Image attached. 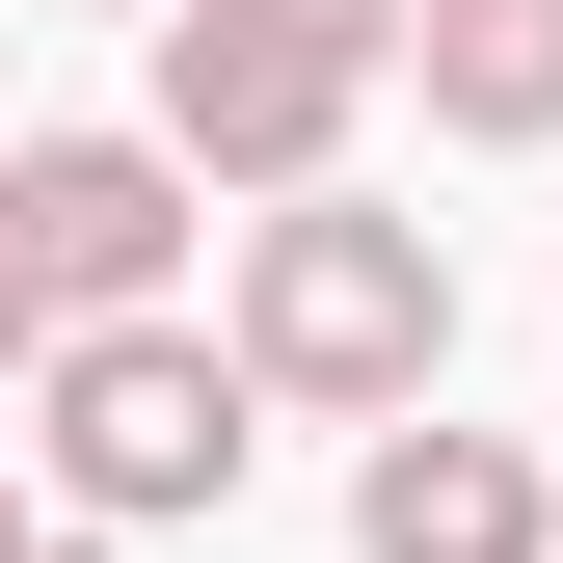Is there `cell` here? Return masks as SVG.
<instances>
[{"instance_id":"1","label":"cell","mask_w":563,"mask_h":563,"mask_svg":"<svg viewBox=\"0 0 563 563\" xmlns=\"http://www.w3.org/2000/svg\"><path fill=\"white\" fill-rule=\"evenodd\" d=\"M456 376V242L376 188H268L242 216V402H430Z\"/></svg>"},{"instance_id":"2","label":"cell","mask_w":563,"mask_h":563,"mask_svg":"<svg viewBox=\"0 0 563 563\" xmlns=\"http://www.w3.org/2000/svg\"><path fill=\"white\" fill-rule=\"evenodd\" d=\"M27 402H54V510H108V537H188V510H242V349H188V322H54L27 349Z\"/></svg>"},{"instance_id":"3","label":"cell","mask_w":563,"mask_h":563,"mask_svg":"<svg viewBox=\"0 0 563 563\" xmlns=\"http://www.w3.org/2000/svg\"><path fill=\"white\" fill-rule=\"evenodd\" d=\"M0 242H27L54 322H162V268H188V162H162V134H27V162H0Z\"/></svg>"},{"instance_id":"4","label":"cell","mask_w":563,"mask_h":563,"mask_svg":"<svg viewBox=\"0 0 563 563\" xmlns=\"http://www.w3.org/2000/svg\"><path fill=\"white\" fill-rule=\"evenodd\" d=\"M162 162L188 188H322L349 162V54L242 27V0H162Z\"/></svg>"},{"instance_id":"5","label":"cell","mask_w":563,"mask_h":563,"mask_svg":"<svg viewBox=\"0 0 563 563\" xmlns=\"http://www.w3.org/2000/svg\"><path fill=\"white\" fill-rule=\"evenodd\" d=\"M349 537H376V563H563V483H537V456H483V430H376Z\"/></svg>"},{"instance_id":"6","label":"cell","mask_w":563,"mask_h":563,"mask_svg":"<svg viewBox=\"0 0 563 563\" xmlns=\"http://www.w3.org/2000/svg\"><path fill=\"white\" fill-rule=\"evenodd\" d=\"M402 81L456 134H563V0H402Z\"/></svg>"},{"instance_id":"7","label":"cell","mask_w":563,"mask_h":563,"mask_svg":"<svg viewBox=\"0 0 563 563\" xmlns=\"http://www.w3.org/2000/svg\"><path fill=\"white\" fill-rule=\"evenodd\" d=\"M242 27H296V54H349V81H376V54H402V0H242Z\"/></svg>"},{"instance_id":"8","label":"cell","mask_w":563,"mask_h":563,"mask_svg":"<svg viewBox=\"0 0 563 563\" xmlns=\"http://www.w3.org/2000/svg\"><path fill=\"white\" fill-rule=\"evenodd\" d=\"M27 349H54V296H27V242H0V376H27Z\"/></svg>"},{"instance_id":"9","label":"cell","mask_w":563,"mask_h":563,"mask_svg":"<svg viewBox=\"0 0 563 563\" xmlns=\"http://www.w3.org/2000/svg\"><path fill=\"white\" fill-rule=\"evenodd\" d=\"M0 563H54V483H0Z\"/></svg>"}]
</instances>
